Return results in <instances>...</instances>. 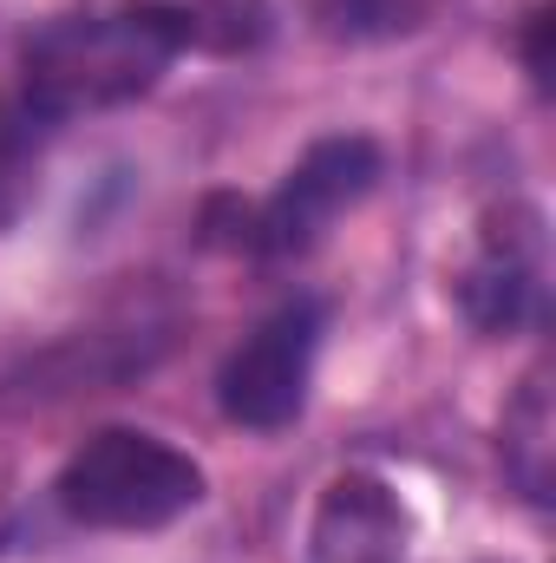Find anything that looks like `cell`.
<instances>
[{
	"label": "cell",
	"instance_id": "9",
	"mask_svg": "<svg viewBox=\"0 0 556 563\" xmlns=\"http://www.w3.org/2000/svg\"><path fill=\"white\" fill-rule=\"evenodd\" d=\"M551 26H556V13L537 7L531 13V33H524V59H531V79L537 86H551Z\"/></svg>",
	"mask_w": 556,
	"mask_h": 563
},
{
	"label": "cell",
	"instance_id": "7",
	"mask_svg": "<svg viewBox=\"0 0 556 563\" xmlns=\"http://www.w3.org/2000/svg\"><path fill=\"white\" fill-rule=\"evenodd\" d=\"M177 13H184V40L210 53H243L269 33L263 0H177Z\"/></svg>",
	"mask_w": 556,
	"mask_h": 563
},
{
	"label": "cell",
	"instance_id": "5",
	"mask_svg": "<svg viewBox=\"0 0 556 563\" xmlns=\"http://www.w3.org/2000/svg\"><path fill=\"white\" fill-rule=\"evenodd\" d=\"M518 230L491 223L485 230V250L478 263L458 282V301L465 314L485 328V334H511L537 314V295H544V236H537V217L531 210H511Z\"/></svg>",
	"mask_w": 556,
	"mask_h": 563
},
{
	"label": "cell",
	"instance_id": "8",
	"mask_svg": "<svg viewBox=\"0 0 556 563\" xmlns=\"http://www.w3.org/2000/svg\"><path fill=\"white\" fill-rule=\"evenodd\" d=\"M314 20L334 40H387L419 20V0H314Z\"/></svg>",
	"mask_w": 556,
	"mask_h": 563
},
{
	"label": "cell",
	"instance_id": "3",
	"mask_svg": "<svg viewBox=\"0 0 556 563\" xmlns=\"http://www.w3.org/2000/svg\"><path fill=\"white\" fill-rule=\"evenodd\" d=\"M314 341H321V314L314 301H288L276 308L230 361H223V413L236 426H256V432H276L301 413L308 400V374H314Z\"/></svg>",
	"mask_w": 556,
	"mask_h": 563
},
{
	"label": "cell",
	"instance_id": "2",
	"mask_svg": "<svg viewBox=\"0 0 556 563\" xmlns=\"http://www.w3.org/2000/svg\"><path fill=\"white\" fill-rule=\"evenodd\" d=\"M203 498V472L132 426L86 439L59 472V511L92 531H157Z\"/></svg>",
	"mask_w": 556,
	"mask_h": 563
},
{
	"label": "cell",
	"instance_id": "4",
	"mask_svg": "<svg viewBox=\"0 0 556 563\" xmlns=\"http://www.w3.org/2000/svg\"><path fill=\"white\" fill-rule=\"evenodd\" d=\"M380 177V144L374 139H321L288 177L281 190L263 203V230H256V250L263 256H301L327 236V223L360 203Z\"/></svg>",
	"mask_w": 556,
	"mask_h": 563
},
{
	"label": "cell",
	"instance_id": "6",
	"mask_svg": "<svg viewBox=\"0 0 556 563\" xmlns=\"http://www.w3.org/2000/svg\"><path fill=\"white\" fill-rule=\"evenodd\" d=\"M308 551L314 563H407V511L374 472H341L321 492Z\"/></svg>",
	"mask_w": 556,
	"mask_h": 563
},
{
	"label": "cell",
	"instance_id": "1",
	"mask_svg": "<svg viewBox=\"0 0 556 563\" xmlns=\"http://www.w3.org/2000/svg\"><path fill=\"white\" fill-rule=\"evenodd\" d=\"M190 40L177 0H138L99 20H59L26 46V112L73 119V112L125 106L157 86V73Z\"/></svg>",
	"mask_w": 556,
	"mask_h": 563
}]
</instances>
